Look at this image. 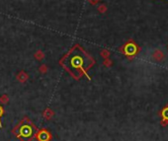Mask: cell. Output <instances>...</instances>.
I'll return each instance as SVG.
<instances>
[{"label":"cell","mask_w":168,"mask_h":141,"mask_svg":"<svg viewBox=\"0 0 168 141\" xmlns=\"http://www.w3.org/2000/svg\"><path fill=\"white\" fill-rule=\"evenodd\" d=\"M87 59V55L84 54L82 50H79V48H75L74 50L71 51L70 54L65 59V66L69 70L80 72L87 66V63H86Z\"/></svg>","instance_id":"obj_1"}]
</instances>
